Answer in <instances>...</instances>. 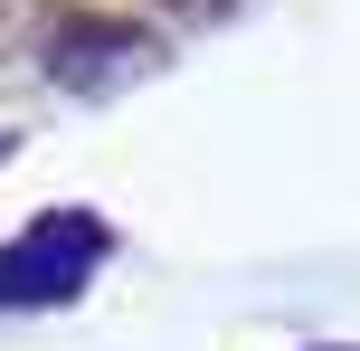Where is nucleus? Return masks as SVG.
I'll list each match as a JSON object with an SVG mask.
<instances>
[{
    "instance_id": "1",
    "label": "nucleus",
    "mask_w": 360,
    "mask_h": 351,
    "mask_svg": "<svg viewBox=\"0 0 360 351\" xmlns=\"http://www.w3.org/2000/svg\"><path fill=\"white\" fill-rule=\"evenodd\" d=\"M105 257H114V228L95 219V209H48V219H29L10 247H0V314H19V304H67Z\"/></svg>"
},
{
    "instance_id": "2",
    "label": "nucleus",
    "mask_w": 360,
    "mask_h": 351,
    "mask_svg": "<svg viewBox=\"0 0 360 351\" xmlns=\"http://www.w3.org/2000/svg\"><path fill=\"white\" fill-rule=\"evenodd\" d=\"M152 67H162V38L133 29V19H86V10H67L57 38H48V76L76 86V95H114V86H133V76H152Z\"/></svg>"
}]
</instances>
